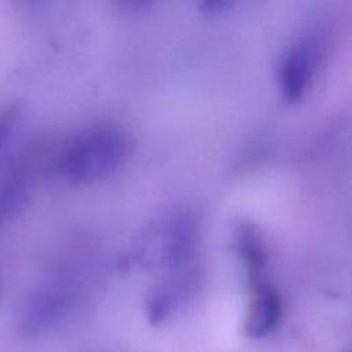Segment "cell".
Returning <instances> with one entry per match:
<instances>
[{
	"mask_svg": "<svg viewBox=\"0 0 352 352\" xmlns=\"http://www.w3.org/2000/svg\"><path fill=\"white\" fill-rule=\"evenodd\" d=\"M129 146V138L121 125L96 122L62 142L51 169L74 184L103 180L125 162Z\"/></svg>",
	"mask_w": 352,
	"mask_h": 352,
	"instance_id": "cell-1",
	"label": "cell"
},
{
	"mask_svg": "<svg viewBox=\"0 0 352 352\" xmlns=\"http://www.w3.org/2000/svg\"><path fill=\"white\" fill-rule=\"evenodd\" d=\"M322 55V38L315 33L300 37L283 55L279 87L283 99L296 102L309 85Z\"/></svg>",
	"mask_w": 352,
	"mask_h": 352,
	"instance_id": "cell-2",
	"label": "cell"
}]
</instances>
